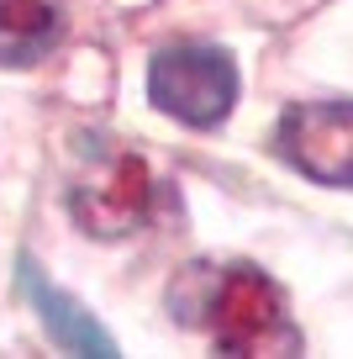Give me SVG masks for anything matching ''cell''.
<instances>
[{
  "label": "cell",
  "mask_w": 353,
  "mask_h": 359,
  "mask_svg": "<svg viewBox=\"0 0 353 359\" xmlns=\"http://www.w3.org/2000/svg\"><path fill=\"white\" fill-rule=\"evenodd\" d=\"M206 317L227 354H296L300 333L279 302L275 280L254 264L221 269V280L206 296Z\"/></svg>",
  "instance_id": "6da1fadb"
},
{
  "label": "cell",
  "mask_w": 353,
  "mask_h": 359,
  "mask_svg": "<svg viewBox=\"0 0 353 359\" xmlns=\"http://www.w3.org/2000/svg\"><path fill=\"white\" fill-rule=\"evenodd\" d=\"M148 101L185 127H216L237 101L232 53L211 43H174L148 64Z\"/></svg>",
  "instance_id": "7a4b0ae2"
},
{
  "label": "cell",
  "mask_w": 353,
  "mask_h": 359,
  "mask_svg": "<svg viewBox=\"0 0 353 359\" xmlns=\"http://www.w3.org/2000/svg\"><path fill=\"white\" fill-rule=\"evenodd\" d=\"M279 158L311 175L317 185H353V101H300L275 127Z\"/></svg>",
  "instance_id": "3957f363"
},
{
  "label": "cell",
  "mask_w": 353,
  "mask_h": 359,
  "mask_svg": "<svg viewBox=\"0 0 353 359\" xmlns=\"http://www.w3.org/2000/svg\"><path fill=\"white\" fill-rule=\"evenodd\" d=\"M153 191L158 185L143 158L116 154L90 175H79V185L69 191V212L90 238H127L153 217Z\"/></svg>",
  "instance_id": "277c9868"
},
{
  "label": "cell",
  "mask_w": 353,
  "mask_h": 359,
  "mask_svg": "<svg viewBox=\"0 0 353 359\" xmlns=\"http://www.w3.org/2000/svg\"><path fill=\"white\" fill-rule=\"evenodd\" d=\"M16 285H22V296L32 302V312L43 317L48 338H53L64 354H116L111 333L74 302V296H64V291H53V285H48V275H43V264H37V259H22V264H16Z\"/></svg>",
  "instance_id": "5b68a950"
},
{
  "label": "cell",
  "mask_w": 353,
  "mask_h": 359,
  "mask_svg": "<svg viewBox=\"0 0 353 359\" xmlns=\"http://www.w3.org/2000/svg\"><path fill=\"white\" fill-rule=\"evenodd\" d=\"M64 43V0H0V69H27Z\"/></svg>",
  "instance_id": "8992f818"
}]
</instances>
